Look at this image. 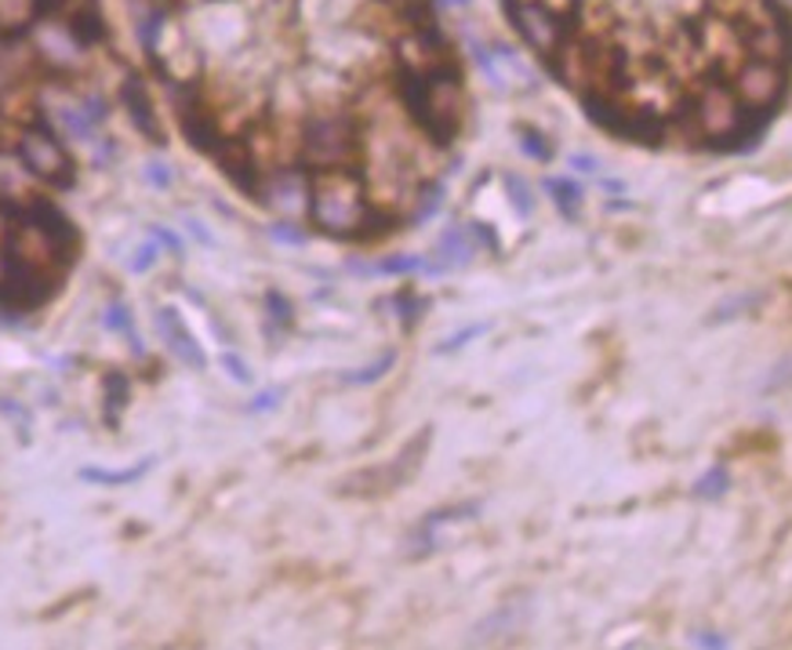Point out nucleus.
I'll return each mask as SVG.
<instances>
[{
  "mask_svg": "<svg viewBox=\"0 0 792 650\" xmlns=\"http://www.w3.org/2000/svg\"><path fill=\"white\" fill-rule=\"evenodd\" d=\"M375 204L367 196L364 179L353 168L313 171L309 182V218L313 226L331 237H357L375 223Z\"/></svg>",
  "mask_w": 792,
  "mask_h": 650,
  "instance_id": "obj_1",
  "label": "nucleus"
},
{
  "mask_svg": "<svg viewBox=\"0 0 792 650\" xmlns=\"http://www.w3.org/2000/svg\"><path fill=\"white\" fill-rule=\"evenodd\" d=\"M404 102L411 117L426 127L437 142H451L462 124V84L451 66L411 73L404 69Z\"/></svg>",
  "mask_w": 792,
  "mask_h": 650,
  "instance_id": "obj_2",
  "label": "nucleus"
},
{
  "mask_svg": "<svg viewBox=\"0 0 792 650\" xmlns=\"http://www.w3.org/2000/svg\"><path fill=\"white\" fill-rule=\"evenodd\" d=\"M302 164L313 171H328V168H349L360 153V138H357V124L342 117V113H324V117H313L302 132L298 142Z\"/></svg>",
  "mask_w": 792,
  "mask_h": 650,
  "instance_id": "obj_3",
  "label": "nucleus"
},
{
  "mask_svg": "<svg viewBox=\"0 0 792 650\" xmlns=\"http://www.w3.org/2000/svg\"><path fill=\"white\" fill-rule=\"evenodd\" d=\"M680 117L691 124L694 135L705 138V142H727V138L742 135V124L749 117V110L738 102L731 84H705L694 91V99L687 102Z\"/></svg>",
  "mask_w": 792,
  "mask_h": 650,
  "instance_id": "obj_4",
  "label": "nucleus"
},
{
  "mask_svg": "<svg viewBox=\"0 0 792 650\" xmlns=\"http://www.w3.org/2000/svg\"><path fill=\"white\" fill-rule=\"evenodd\" d=\"M19 160L33 179L55 185V190H69L77 182V164L69 149L58 142V135L48 132L44 124H26L19 132Z\"/></svg>",
  "mask_w": 792,
  "mask_h": 650,
  "instance_id": "obj_5",
  "label": "nucleus"
},
{
  "mask_svg": "<svg viewBox=\"0 0 792 650\" xmlns=\"http://www.w3.org/2000/svg\"><path fill=\"white\" fill-rule=\"evenodd\" d=\"M731 88H735L738 102L749 113H767V110H774V102L782 99V91H785V69H782V62L745 55L735 69Z\"/></svg>",
  "mask_w": 792,
  "mask_h": 650,
  "instance_id": "obj_6",
  "label": "nucleus"
},
{
  "mask_svg": "<svg viewBox=\"0 0 792 650\" xmlns=\"http://www.w3.org/2000/svg\"><path fill=\"white\" fill-rule=\"evenodd\" d=\"M509 19L523 33V41L539 55H545V59H553L564 48L567 22L553 8H545L542 0H509Z\"/></svg>",
  "mask_w": 792,
  "mask_h": 650,
  "instance_id": "obj_7",
  "label": "nucleus"
},
{
  "mask_svg": "<svg viewBox=\"0 0 792 650\" xmlns=\"http://www.w3.org/2000/svg\"><path fill=\"white\" fill-rule=\"evenodd\" d=\"M309 182L313 179H306V171H276L259 185V193L265 196V204L291 218L309 212Z\"/></svg>",
  "mask_w": 792,
  "mask_h": 650,
  "instance_id": "obj_8",
  "label": "nucleus"
},
{
  "mask_svg": "<svg viewBox=\"0 0 792 650\" xmlns=\"http://www.w3.org/2000/svg\"><path fill=\"white\" fill-rule=\"evenodd\" d=\"M157 331H160V339L168 342L171 356H179L185 367L201 370V367L207 364L204 353H201V345H196V339H193V331L185 328L182 317H179L174 309H160V312H157Z\"/></svg>",
  "mask_w": 792,
  "mask_h": 650,
  "instance_id": "obj_9",
  "label": "nucleus"
},
{
  "mask_svg": "<svg viewBox=\"0 0 792 650\" xmlns=\"http://www.w3.org/2000/svg\"><path fill=\"white\" fill-rule=\"evenodd\" d=\"M121 95H124V106L132 110V121H135L138 132H143L146 138H154V142H160V138H165V127H160L157 113H154V102H149L143 84H138V80H127Z\"/></svg>",
  "mask_w": 792,
  "mask_h": 650,
  "instance_id": "obj_10",
  "label": "nucleus"
},
{
  "mask_svg": "<svg viewBox=\"0 0 792 650\" xmlns=\"http://www.w3.org/2000/svg\"><path fill=\"white\" fill-rule=\"evenodd\" d=\"M48 0H0V37H19L44 15Z\"/></svg>",
  "mask_w": 792,
  "mask_h": 650,
  "instance_id": "obj_11",
  "label": "nucleus"
},
{
  "mask_svg": "<svg viewBox=\"0 0 792 650\" xmlns=\"http://www.w3.org/2000/svg\"><path fill=\"white\" fill-rule=\"evenodd\" d=\"M440 254L451 262V265H462L473 259V240L465 229H451V233L440 237Z\"/></svg>",
  "mask_w": 792,
  "mask_h": 650,
  "instance_id": "obj_12",
  "label": "nucleus"
},
{
  "mask_svg": "<svg viewBox=\"0 0 792 650\" xmlns=\"http://www.w3.org/2000/svg\"><path fill=\"white\" fill-rule=\"evenodd\" d=\"M553 196H556V207H561L564 215H575L578 212V201H581V190L575 182H567V179H550V185H545Z\"/></svg>",
  "mask_w": 792,
  "mask_h": 650,
  "instance_id": "obj_13",
  "label": "nucleus"
},
{
  "mask_svg": "<svg viewBox=\"0 0 792 650\" xmlns=\"http://www.w3.org/2000/svg\"><path fill=\"white\" fill-rule=\"evenodd\" d=\"M149 469V461H138L135 469H124V472H102V469H84L80 476H84V480H95V483H132V480H138V476H143Z\"/></svg>",
  "mask_w": 792,
  "mask_h": 650,
  "instance_id": "obj_14",
  "label": "nucleus"
},
{
  "mask_svg": "<svg viewBox=\"0 0 792 650\" xmlns=\"http://www.w3.org/2000/svg\"><path fill=\"white\" fill-rule=\"evenodd\" d=\"M724 491H727V472H724V469H709L702 480H698V494L716 498V494H724Z\"/></svg>",
  "mask_w": 792,
  "mask_h": 650,
  "instance_id": "obj_15",
  "label": "nucleus"
},
{
  "mask_svg": "<svg viewBox=\"0 0 792 650\" xmlns=\"http://www.w3.org/2000/svg\"><path fill=\"white\" fill-rule=\"evenodd\" d=\"M520 138H523V153H528V157H534V160H550L553 157V149L550 146H542L545 142V138L539 135V132H520Z\"/></svg>",
  "mask_w": 792,
  "mask_h": 650,
  "instance_id": "obj_16",
  "label": "nucleus"
},
{
  "mask_svg": "<svg viewBox=\"0 0 792 650\" xmlns=\"http://www.w3.org/2000/svg\"><path fill=\"white\" fill-rule=\"evenodd\" d=\"M393 367V356H382L378 364H371L364 370H353V375H346V381H353V386H367V381H375L382 370H389Z\"/></svg>",
  "mask_w": 792,
  "mask_h": 650,
  "instance_id": "obj_17",
  "label": "nucleus"
},
{
  "mask_svg": "<svg viewBox=\"0 0 792 650\" xmlns=\"http://www.w3.org/2000/svg\"><path fill=\"white\" fill-rule=\"evenodd\" d=\"M154 259H157V243H146V248H138V251H135L132 270H135V273H143V270H149V265H154Z\"/></svg>",
  "mask_w": 792,
  "mask_h": 650,
  "instance_id": "obj_18",
  "label": "nucleus"
},
{
  "mask_svg": "<svg viewBox=\"0 0 792 650\" xmlns=\"http://www.w3.org/2000/svg\"><path fill=\"white\" fill-rule=\"evenodd\" d=\"M223 364H226V370H233V378H237V381H251V370H248V364H244V360H237L233 353H226V356H223Z\"/></svg>",
  "mask_w": 792,
  "mask_h": 650,
  "instance_id": "obj_19",
  "label": "nucleus"
},
{
  "mask_svg": "<svg viewBox=\"0 0 792 650\" xmlns=\"http://www.w3.org/2000/svg\"><path fill=\"white\" fill-rule=\"evenodd\" d=\"M146 179L154 182V185H171V168H165V164H149V168H146Z\"/></svg>",
  "mask_w": 792,
  "mask_h": 650,
  "instance_id": "obj_20",
  "label": "nucleus"
},
{
  "mask_svg": "<svg viewBox=\"0 0 792 650\" xmlns=\"http://www.w3.org/2000/svg\"><path fill=\"white\" fill-rule=\"evenodd\" d=\"M276 400H281V392H262V397H254V403H251V411H270V408H276Z\"/></svg>",
  "mask_w": 792,
  "mask_h": 650,
  "instance_id": "obj_21",
  "label": "nucleus"
},
{
  "mask_svg": "<svg viewBox=\"0 0 792 650\" xmlns=\"http://www.w3.org/2000/svg\"><path fill=\"white\" fill-rule=\"evenodd\" d=\"M110 328H121V331H127V309L121 306V301H116V306L110 309Z\"/></svg>",
  "mask_w": 792,
  "mask_h": 650,
  "instance_id": "obj_22",
  "label": "nucleus"
},
{
  "mask_svg": "<svg viewBox=\"0 0 792 650\" xmlns=\"http://www.w3.org/2000/svg\"><path fill=\"white\" fill-rule=\"evenodd\" d=\"M273 237H276V240H284V243H302V240H306L302 233H295V229H291V226H276V229H273Z\"/></svg>",
  "mask_w": 792,
  "mask_h": 650,
  "instance_id": "obj_23",
  "label": "nucleus"
},
{
  "mask_svg": "<svg viewBox=\"0 0 792 650\" xmlns=\"http://www.w3.org/2000/svg\"><path fill=\"white\" fill-rule=\"evenodd\" d=\"M509 190L517 193V207H520L523 215H528V212H531V204H528V193H523V185H520L517 179H509Z\"/></svg>",
  "mask_w": 792,
  "mask_h": 650,
  "instance_id": "obj_24",
  "label": "nucleus"
},
{
  "mask_svg": "<svg viewBox=\"0 0 792 650\" xmlns=\"http://www.w3.org/2000/svg\"><path fill=\"white\" fill-rule=\"evenodd\" d=\"M694 643H702V647H724V640H716V636H709V632L694 636Z\"/></svg>",
  "mask_w": 792,
  "mask_h": 650,
  "instance_id": "obj_25",
  "label": "nucleus"
},
{
  "mask_svg": "<svg viewBox=\"0 0 792 650\" xmlns=\"http://www.w3.org/2000/svg\"><path fill=\"white\" fill-rule=\"evenodd\" d=\"M570 164H575V168H597V160H592V157H575V160H570Z\"/></svg>",
  "mask_w": 792,
  "mask_h": 650,
  "instance_id": "obj_26",
  "label": "nucleus"
},
{
  "mask_svg": "<svg viewBox=\"0 0 792 650\" xmlns=\"http://www.w3.org/2000/svg\"><path fill=\"white\" fill-rule=\"evenodd\" d=\"M448 4H465V0H448Z\"/></svg>",
  "mask_w": 792,
  "mask_h": 650,
  "instance_id": "obj_27",
  "label": "nucleus"
}]
</instances>
